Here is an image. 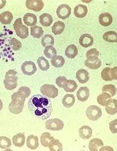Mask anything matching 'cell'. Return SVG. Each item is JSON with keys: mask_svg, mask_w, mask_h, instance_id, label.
I'll return each mask as SVG.
<instances>
[{"mask_svg": "<svg viewBox=\"0 0 117 151\" xmlns=\"http://www.w3.org/2000/svg\"><path fill=\"white\" fill-rule=\"evenodd\" d=\"M28 108L34 117L45 120L52 113L53 105L51 100L47 97L42 95H34L28 102Z\"/></svg>", "mask_w": 117, "mask_h": 151, "instance_id": "6da1fadb", "label": "cell"}, {"mask_svg": "<svg viewBox=\"0 0 117 151\" xmlns=\"http://www.w3.org/2000/svg\"><path fill=\"white\" fill-rule=\"evenodd\" d=\"M18 72L14 70H9L6 73L5 79L4 81V87L6 89L11 91L18 86Z\"/></svg>", "mask_w": 117, "mask_h": 151, "instance_id": "7a4b0ae2", "label": "cell"}, {"mask_svg": "<svg viewBox=\"0 0 117 151\" xmlns=\"http://www.w3.org/2000/svg\"><path fill=\"white\" fill-rule=\"evenodd\" d=\"M14 29L17 35L22 39H25L29 36L28 27L24 25L22 23V18L17 19L13 24Z\"/></svg>", "mask_w": 117, "mask_h": 151, "instance_id": "3957f363", "label": "cell"}, {"mask_svg": "<svg viewBox=\"0 0 117 151\" xmlns=\"http://www.w3.org/2000/svg\"><path fill=\"white\" fill-rule=\"evenodd\" d=\"M42 94L47 98H55L59 94V90L54 85L44 84L40 88Z\"/></svg>", "mask_w": 117, "mask_h": 151, "instance_id": "277c9868", "label": "cell"}, {"mask_svg": "<svg viewBox=\"0 0 117 151\" xmlns=\"http://www.w3.org/2000/svg\"><path fill=\"white\" fill-rule=\"evenodd\" d=\"M87 117L92 121H96L102 116V111L98 106L92 105L88 107L86 111Z\"/></svg>", "mask_w": 117, "mask_h": 151, "instance_id": "5b68a950", "label": "cell"}, {"mask_svg": "<svg viewBox=\"0 0 117 151\" xmlns=\"http://www.w3.org/2000/svg\"><path fill=\"white\" fill-rule=\"evenodd\" d=\"M64 122L59 119H51L45 122V128L48 130L53 131H59L64 128Z\"/></svg>", "mask_w": 117, "mask_h": 151, "instance_id": "8992f818", "label": "cell"}, {"mask_svg": "<svg viewBox=\"0 0 117 151\" xmlns=\"http://www.w3.org/2000/svg\"><path fill=\"white\" fill-rule=\"evenodd\" d=\"M57 17L60 19H67L71 14V8L67 4H61L57 8Z\"/></svg>", "mask_w": 117, "mask_h": 151, "instance_id": "52a82bcc", "label": "cell"}, {"mask_svg": "<svg viewBox=\"0 0 117 151\" xmlns=\"http://www.w3.org/2000/svg\"><path fill=\"white\" fill-rule=\"evenodd\" d=\"M25 4L27 9L36 12L41 11L45 6L41 0H27Z\"/></svg>", "mask_w": 117, "mask_h": 151, "instance_id": "ba28073f", "label": "cell"}, {"mask_svg": "<svg viewBox=\"0 0 117 151\" xmlns=\"http://www.w3.org/2000/svg\"><path fill=\"white\" fill-rule=\"evenodd\" d=\"M84 63L87 67L92 70H97L101 66V61L100 59L95 55L88 57Z\"/></svg>", "mask_w": 117, "mask_h": 151, "instance_id": "9c48e42d", "label": "cell"}, {"mask_svg": "<svg viewBox=\"0 0 117 151\" xmlns=\"http://www.w3.org/2000/svg\"><path fill=\"white\" fill-rule=\"evenodd\" d=\"M21 68L23 73L27 76L32 75L37 71V68L34 63L31 61L24 62L22 65Z\"/></svg>", "mask_w": 117, "mask_h": 151, "instance_id": "30bf717a", "label": "cell"}, {"mask_svg": "<svg viewBox=\"0 0 117 151\" xmlns=\"http://www.w3.org/2000/svg\"><path fill=\"white\" fill-rule=\"evenodd\" d=\"M24 106V103L17 101V100H12L8 106L9 111L11 113L18 114L19 113L22 112Z\"/></svg>", "mask_w": 117, "mask_h": 151, "instance_id": "8fae6325", "label": "cell"}, {"mask_svg": "<svg viewBox=\"0 0 117 151\" xmlns=\"http://www.w3.org/2000/svg\"><path fill=\"white\" fill-rule=\"evenodd\" d=\"M106 111L107 113L110 115H114L117 112V99H108L106 102Z\"/></svg>", "mask_w": 117, "mask_h": 151, "instance_id": "7c38bea8", "label": "cell"}, {"mask_svg": "<svg viewBox=\"0 0 117 151\" xmlns=\"http://www.w3.org/2000/svg\"><path fill=\"white\" fill-rule=\"evenodd\" d=\"M79 44L84 48H88L93 45L94 43V38L93 36L88 34L82 35L79 38Z\"/></svg>", "mask_w": 117, "mask_h": 151, "instance_id": "4fadbf2b", "label": "cell"}, {"mask_svg": "<svg viewBox=\"0 0 117 151\" xmlns=\"http://www.w3.org/2000/svg\"><path fill=\"white\" fill-rule=\"evenodd\" d=\"M99 23L103 27L110 26L113 22V18L109 13H103L99 15Z\"/></svg>", "mask_w": 117, "mask_h": 151, "instance_id": "5bb4252c", "label": "cell"}, {"mask_svg": "<svg viewBox=\"0 0 117 151\" xmlns=\"http://www.w3.org/2000/svg\"><path fill=\"white\" fill-rule=\"evenodd\" d=\"M90 96L89 88L87 87H80L77 93L78 100L81 102L86 101Z\"/></svg>", "mask_w": 117, "mask_h": 151, "instance_id": "9a60e30c", "label": "cell"}, {"mask_svg": "<svg viewBox=\"0 0 117 151\" xmlns=\"http://www.w3.org/2000/svg\"><path fill=\"white\" fill-rule=\"evenodd\" d=\"M76 78L79 83H86L89 80V72L85 69H80L76 73Z\"/></svg>", "mask_w": 117, "mask_h": 151, "instance_id": "2e32d148", "label": "cell"}, {"mask_svg": "<svg viewBox=\"0 0 117 151\" xmlns=\"http://www.w3.org/2000/svg\"><path fill=\"white\" fill-rule=\"evenodd\" d=\"M78 132L80 138L83 139H89L92 136L93 130L90 127L84 125L79 129Z\"/></svg>", "mask_w": 117, "mask_h": 151, "instance_id": "e0dca14e", "label": "cell"}, {"mask_svg": "<svg viewBox=\"0 0 117 151\" xmlns=\"http://www.w3.org/2000/svg\"><path fill=\"white\" fill-rule=\"evenodd\" d=\"M24 23L28 27L35 26L37 22L36 15L33 13H27L23 17Z\"/></svg>", "mask_w": 117, "mask_h": 151, "instance_id": "ac0fdd59", "label": "cell"}, {"mask_svg": "<svg viewBox=\"0 0 117 151\" xmlns=\"http://www.w3.org/2000/svg\"><path fill=\"white\" fill-rule=\"evenodd\" d=\"M88 8L87 6L79 4L77 5L74 9V14L78 18H83L87 15Z\"/></svg>", "mask_w": 117, "mask_h": 151, "instance_id": "d6986e66", "label": "cell"}, {"mask_svg": "<svg viewBox=\"0 0 117 151\" xmlns=\"http://www.w3.org/2000/svg\"><path fill=\"white\" fill-rule=\"evenodd\" d=\"M27 147L34 150L38 147V137L34 135H31L27 138Z\"/></svg>", "mask_w": 117, "mask_h": 151, "instance_id": "ffe728a7", "label": "cell"}, {"mask_svg": "<svg viewBox=\"0 0 117 151\" xmlns=\"http://www.w3.org/2000/svg\"><path fill=\"white\" fill-rule=\"evenodd\" d=\"M13 143L16 147H21L24 145L25 142V137L23 133L19 132L13 137Z\"/></svg>", "mask_w": 117, "mask_h": 151, "instance_id": "44dd1931", "label": "cell"}, {"mask_svg": "<svg viewBox=\"0 0 117 151\" xmlns=\"http://www.w3.org/2000/svg\"><path fill=\"white\" fill-rule=\"evenodd\" d=\"M103 142L102 140L99 139H93L90 141L89 144V148L91 151H99L100 148L103 147Z\"/></svg>", "mask_w": 117, "mask_h": 151, "instance_id": "7402d4cb", "label": "cell"}, {"mask_svg": "<svg viewBox=\"0 0 117 151\" xmlns=\"http://www.w3.org/2000/svg\"><path fill=\"white\" fill-rule=\"evenodd\" d=\"M53 19L52 15L48 13H43L39 17V22L43 27H48L53 23Z\"/></svg>", "mask_w": 117, "mask_h": 151, "instance_id": "603a6c76", "label": "cell"}, {"mask_svg": "<svg viewBox=\"0 0 117 151\" xmlns=\"http://www.w3.org/2000/svg\"><path fill=\"white\" fill-rule=\"evenodd\" d=\"M78 50L76 45H68L65 50V55L69 59H73L78 55Z\"/></svg>", "mask_w": 117, "mask_h": 151, "instance_id": "cb8c5ba5", "label": "cell"}, {"mask_svg": "<svg viewBox=\"0 0 117 151\" xmlns=\"http://www.w3.org/2000/svg\"><path fill=\"white\" fill-rule=\"evenodd\" d=\"M13 19V15L10 12H4L0 15V22L2 24L7 25L11 24Z\"/></svg>", "mask_w": 117, "mask_h": 151, "instance_id": "d4e9b609", "label": "cell"}, {"mask_svg": "<svg viewBox=\"0 0 117 151\" xmlns=\"http://www.w3.org/2000/svg\"><path fill=\"white\" fill-rule=\"evenodd\" d=\"M65 25L64 23L60 21H57V22L54 23L52 28V32L55 35L61 34L65 30Z\"/></svg>", "mask_w": 117, "mask_h": 151, "instance_id": "484cf974", "label": "cell"}, {"mask_svg": "<svg viewBox=\"0 0 117 151\" xmlns=\"http://www.w3.org/2000/svg\"><path fill=\"white\" fill-rule=\"evenodd\" d=\"M103 39L106 42L111 43H117V34L115 31H107L103 35Z\"/></svg>", "mask_w": 117, "mask_h": 151, "instance_id": "4316f807", "label": "cell"}, {"mask_svg": "<svg viewBox=\"0 0 117 151\" xmlns=\"http://www.w3.org/2000/svg\"><path fill=\"white\" fill-rule=\"evenodd\" d=\"M75 102V97L73 94L66 95L62 99V104L66 108L71 107Z\"/></svg>", "mask_w": 117, "mask_h": 151, "instance_id": "83f0119b", "label": "cell"}, {"mask_svg": "<svg viewBox=\"0 0 117 151\" xmlns=\"http://www.w3.org/2000/svg\"><path fill=\"white\" fill-rule=\"evenodd\" d=\"M49 148L50 151H62V145L59 140L53 139L49 142Z\"/></svg>", "mask_w": 117, "mask_h": 151, "instance_id": "f1b7e54d", "label": "cell"}, {"mask_svg": "<svg viewBox=\"0 0 117 151\" xmlns=\"http://www.w3.org/2000/svg\"><path fill=\"white\" fill-rule=\"evenodd\" d=\"M65 63L64 58L60 55H57L51 59V63L54 67L61 68Z\"/></svg>", "mask_w": 117, "mask_h": 151, "instance_id": "f546056e", "label": "cell"}, {"mask_svg": "<svg viewBox=\"0 0 117 151\" xmlns=\"http://www.w3.org/2000/svg\"><path fill=\"white\" fill-rule=\"evenodd\" d=\"M54 137L52 136L49 132H44L41 136V142L42 145L45 147H49V142L53 140Z\"/></svg>", "mask_w": 117, "mask_h": 151, "instance_id": "4dcf8cb0", "label": "cell"}, {"mask_svg": "<svg viewBox=\"0 0 117 151\" xmlns=\"http://www.w3.org/2000/svg\"><path fill=\"white\" fill-rule=\"evenodd\" d=\"M31 35L35 38H39L43 35V30L42 27L35 25L31 27L30 29Z\"/></svg>", "mask_w": 117, "mask_h": 151, "instance_id": "1f68e13d", "label": "cell"}, {"mask_svg": "<svg viewBox=\"0 0 117 151\" xmlns=\"http://www.w3.org/2000/svg\"><path fill=\"white\" fill-rule=\"evenodd\" d=\"M37 64L39 67V68L42 71H45L48 70L50 68L49 62L44 57H41L38 58L37 59Z\"/></svg>", "mask_w": 117, "mask_h": 151, "instance_id": "d6a6232c", "label": "cell"}, {"mask_svg": "<svg viewBox=\"0 0 117 151\" xmlns=\"http://www.w3.org/2000/svg\"><path fill=\"white\" fill-rule=\"evenodd\" d=\"M44 54L47 58L52 59L53 57L57 56V50L53 45H48L45 47L44 50Z\"/></svg>", "mask_w": 117, "mask_h": 151, "instance_id": "836d02e7", "label": "cell"}, {"mask_svg": "<svg viewBox=\"0 0 117 151\" xmlns=\"http://www.w3.org/2000/svg\"><path fill=\"white\" fill-rule=\"evenodd\" d=\"M41 43L42 46L45 47L48 45H54V38L51 35H45L42 39Z\"/></svg>", "mask_w": 117, "mask_h": 151, "instance_id": "e575fe53", "label": "cell"}, {"mask_svg": "<svg viewBox=\"0 0 117 151\" xmlns=\"http://www.w3.org/2000/svg\"><path fill=\"white\" fill-rule=\"evenodd\" d=\"M112 98L111 95L108 93H106L105 92H103L101 94L99 95L97 98V101L98 104L101 105V106H105L106 102L108 99Z\"/></svg>", "mask_w": 117, "mask_h": 151, "instance_id": "d590c367", "label": "cell"}, {"mask_svg": "<svg viewBox=\"0 0 117 151\" xmlns=\"http://www.w3.org/2000/svg\"><path fill=\"white\" fill-rule=\"evenodd\" d=\"M11 140L7 137H0V148L8 149L11 146Z\"/></svg>", "mask_w": 117, "mask_h": 151, "instance_id": "8d00e7d4", "label": "cell"}, {"mask_svg": "<svg viewBox=\"0 0 117 151\" xmlns=\"http://www.w3.org/2000/svg\"><path fill=\"white\" fill-rule=\"evenodd\" d=\"M78 85L74 80H67V83L64 87L65 91L66 92H73L77 88Z\"/></svg>", "mask_w": 117, "mask_h": 151, "instance_id": "74e56055", "label": "cell"}, {"mask_svg": "<svg viewBox=\"0 0 117 151\" xmlns=\"http://www.w3.org/2000/svg\"><path fill=\"white\" fill-rule=\"evenodd\" d=\"M9 45L13 50L17 51L22 47V43L17 39L13 38L9 41Z\"/></svg>", "mask_w": 117, "mask_h": 151, "instance_id": "f35d334b", "label": "cell"}, {"mask_svg": "<svg viewBox=\"0 0 117 151\" xmlns=\"http://www.w3.org/2000/svg\"><path fill=\"white\" fill-rule=\"evenodd\" d=\"M102 91L103 92L109 93L111 96H114L117 92V89L116 87L113 84H106L102 88Z\"/></svg>", "mask_w": 117, "mask_h": 151, "instance_id": "ab89813d", "label": "cell"}, {"mask_svg": "<svg viewBox=\"0 0 117 151\" xmlns=\"http://www.w3.org/2000/svg\"><path fill=\"white\" fill-rule=\"evenodd\" d=\"M110 68H105L102 70V72L101 73V78L103 80L105 81H112V79L110 75Z\"/></svg>", "mask_w": 117, "mask_h": 151, "instance_id": "60d3db41", "label": "cell"}, {"mask_svg": "<svg viewBox=\"0 0 117 151\" xmlns=\"http://www.w3.org/2000/svg\"><path fill=\"white\" fill-rule=\"evenodd\" d=\"M67 82V79L65 76H59L57 78L55 81V83L60 88H64L66 83Z\"/></svg>", "mask_w": 117, "mask_h": 151, "instance_id": "b9f144b4", "label": "cell"}, {"mask_svg": "<svg viewBox=\"0 0 117 151\" xmlns=\"http://www.w3.org/2000/svg\"><path fill=\"white\" fill-rule=\"evenodd\" d=\"M11 100H17V101H19L21 102L25 103L26 98L23 95L19 93L18 92H16L13 93V94L11 95Z\"/></svg>", "mask_w": 117, "mask_h": 151, "instance_id": "7bdbcfd3", "label": "cell"}, {"mask_svg": "<svg viewBox=\"0 0 117 151\" xmlns=\"http://www.w3.org/2000/svg\"><path fill=\"white\" fill-rule=\"evenodd\" d=\"M18 92L23 95L26 98H27L30 95L31 89L29 87H22L18 89Z\"/></svg>", "mask_w": 117, "mask_h": 151, "instance_id": "ee69618b", "label": "cell"}, {"mask_svg": "<svg viewBox=\"0 0 117 151\" xmlns=\"http://www.w3.org/2000/svg\"><path fill=\"white\" fill-rule=\"evenodd\" d=\"M94 55L98 57L99 56V52L95 48H92V49H89L86 53V57L87 58L88 57L94 56Z\"/></svg>", "mask_w": 117, "mask_h": 151, "instance_id": "f6af8a7d", "label": "cell"}, {"mask_svg": "<svg viewBox=\"0 0 117 151\" xmlns=\"http://www.w3.org/2000/svg\"><path fill=\"white\" fill-rule=\"evenodd\" d=\"M117 119H115L114 121L111 122L110 123V130L111 132L113 134H116L117 132Z\"/></svg>", "mask_w": 117, "mask_h": 151, "instance_id": "bcb514c9", "label": "cell"}, {"mask_svg": "<svg viewBox=\"0 0 117 151\" xmlns=\"http://www.w3.org/2000/svg\"><path fill=\"white\" fill-rule=\"evenodd\" d=\"M117 67L116 66L113 68H111L110 70V75L112 80H117Z\"/></svg>", "mask_w": 117, "mask_h": 151, "instance_id": "7dc6e473", "label": "cell"}, {"mask_svg": "<svg viewBox=\"0 0 117 151\" xmlns=\"http://www.w3.org/2000/svg\"><path fill=\"white\" fill-rule=\"evenodd\" d=\"M6 4V1H5V0L0 1V9L3 8L5 6Z\"/></svg>", "mask_w": 117, "mask_h": 151, "instance_id": "c3c4849f", "label": "cell"}, {"mask_svg": "<svg viewBox=\"0 0 117 151\" xmlns=\"http://www.w3.org/2000/svg\"><path fill=\"white\" fill-rule=\"evenodd\" d=\"M3 108V102L2 101V100L0 99V111L2 110Z\"/></svg>", "mask_w": 117, "mask_h": 151, "instance_id": "681fc988", "label": "cell"}]
</instances>
